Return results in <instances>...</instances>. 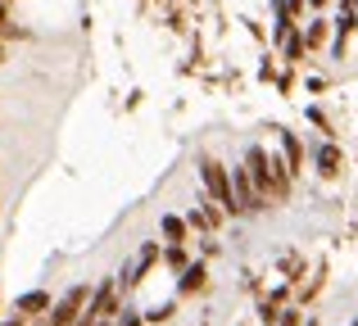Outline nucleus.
Returning a JSON list of instances; mask_svg holds the SVG:
<instances>
[{"label": "nucleus", "mask_w": 358, "mask_h": 326, "mask_svg": "<svg viewBox=\"0 0 358 326\" xmlns=\"http://www.w3.org/2000/svg\"><path fill=\"white\" fill-rule=\"evenodd\" d=\"M354 326H358V322H354Z\"/></svg>", "instance_id": "21"}, {"label": "nucleus", "mask_w": 358, "mask_h": 326, "mask_svg": "<svg viewBox=\"0 0 358 326\" xmlns=\"http://www.w3.org/2000/svg\"><path fill=\"white\" fill-rule=\"evenodd\" d=\"M50 295H45V290H27V295H18V299H14V313H18V318H41V313H50Z\"/></svg>", "instance_id": "6"}, {"label": "nucleus", "mask_w": 358, "mask_h": 326, "mask_svg": "<svg viewBox=\"0 0 358 326\" xmlns=\"http://www.w3.org/2000/svg\"><path fill=\"white\" fill-rule=\"evenodd\" d=\"M0 326H27V318H18V313H14V318H5Z\"/></svg>", "instance_id": "19"}, {"label": "nucleus", "mask_w": 358, "mask_h": 326, "mask_svg": "<svg viewBox=\"0 0 358 326\" xmlns=\"http://www.w3.org/2000/svg\"><path fill=\"white\" fill-rule=\"evenodd\" d=\"M200 181H204L209 200L218 204L222 213H236V204H231V181H227V168H222L218 159H204V163H200Z\"/></svg>", "instance_id": "2"}, {"label": "nucleus", "mask_w": 358, "mask_h": 326, "mask_svg": "<svg viewBox=\"0 0 358 326\" xmlns=\"http://www.w3.org/2000/svg\"><path fill=\"white\" fill-rule=\"evenodd\" d=\"M227 181H231V204H236V213L241 209H263V200H259V191H254L245 168H227Z\"/></svg>", "instance_id": "5"}, {"label": "nucleus", "mask_w": 358, "mask_h": 326, "mask_svg": "<svg viewBox=\"0 0 358 326\" xmlns=\"http://www.w3.org/2000/svg\"><path fill=\"white\" fill-rule=\"evenodd\" d=\"M281 145H286V172L299 177V172H304V145H299V136L295 132H281Z\"/></svg>", "instance_id": "8"}, {"label": "nucleus", "mask_w": 358, "mask_h": 326, "mask_svg": "<svg viewBox=\"0 0 358 326\" xmlns=\"http://www.w3.org/2000/svg\"><path fill=\"white\" fill-rule=\"evenodd\" d=\"M87 322H109V318H118V286L114 281H105L96 295L87 299V313H82Z\"/></svg>", "instance_id": "4"}, {"label": "nucleus", "mask_w": 358, "mask_h": 326, "mask_svg": "<svg viewBox=\"0 0 358 326\" xmlns=\"http://www.w3.org/2000/svg\"><path fill=\"white\" fill-rule=\"evenodd\" d=\"M164 258H168V267H177V272L186 267V249H182V245H173V249H168Z\"/></svg>", "instance_id": "14"}, {"label": "nucleus", "mask_w": 358, "mask_h": 326, "mask_svg": "<svg viewBox=\"0 0 358 326\" xmlns=\"http://www.w3.org/2000/svg\"><path fill=\"white\" fill-rule=\"evenodd\" d=\"M159 227H164V240H168V245H182V240H186V222L177 218V213H164V218H159Z\"/></svg>", "instance_id": "10"}, {"label": "nucleus", "mask_w": 358, "mask_h": 326, "mask_svg": "<svg viewBox=\"0 0 358 326\" xmlns=\"http://www.w3.org/2000/svg\"><path fill=\"white\" fill-rule=\"evenodd\" d=\"M245 172H250V181H254V191H259L263 204H268V195H272V200H286V186L272 177V163H268V150H263V145H250V154H245Z\"/></svg>", "instance_id": "1"}, {"label": "nucleus", "mask_w": 358, "mask_h": 326, "mask_svg": "<svg viewBox=\"0 0 358 326\" xmlns=\"http://www.w3.org/2000/svg\"><path fill=\"white\" fill-rule=\"evenodd\" d=\"M118 326H145V322H141V313H118Z\"/></svg>", "instance_id": "16"}, {"label": "nucleus", "mask_w": 358, "mask_h": 326, "mask_svg": "<svg viewBox=\"0 0 358 326\" xmlns=\"http://www.w3.org/2000/svg\"><path fill=\"white\" fill-rule=\"evenodd\" d=\"M277 322H281V326H299V313H295V309H290V313H281V318H277Z\"/></svg>", "instance_id": "18"}, {"label": "nucleus", "mask_w": 358, "mask_h": 326, "mask_svg": "<svg viewBox=\"0 0 358 326\" xmlns=\"http://www.w3.org/2000/svg\"><path fill=\"white\" fill-rule=\"evenodd\" d=\"M177 313V304H159V309H150V313H141V322H168Z\"/></svg>", "instance_id": "11"}, {"label": "nucleus", "mask_w": 358, "mask_h": 326, "mask_svg": "<svg viewBox=\"0 0 358 326\" xmlns=\"http://www.w3.org/2000/svg\"><path fill=\"white\" fill-rule=\"evenodd\" d=\"M5 54H9V50H5V41H0V64H5Z\"/></svg>", "instance_id": "20"}, {"label": "nucleus", "mask_w": 358, "mask_h": 326, "mask_svg": "<svg viewBox=\"0 0 358 326\" xmlns=\"http://www.w3.org/2000/svg\"><path fill=\"white\" fill-rule=\"evenodd\" d=\"M259 318L272 326V322H277V304H263V309H259Z\"/></svg>", "instance_id": "17"}, {"label": "nucleus", "mask_w": 358, "mask_h": 326, "mask_svg": "<svg viewBox=\"0 0 358 326\" xmlns=\"http://www.w3.org/2000/svg\"><path fill=\"white\" fill-rule=\"evenodd\" d=\"M177 290H182V295L204 290V263H186V267H182V281H177Z\"/></svg>", "instance_id": "9"}, {"label": "nucleus", "mask_w": 358, "mask_h": 326, "mask_svg": "<svg viewBox=\"0 0 358 326\" xmlns=\"http://www.w3.org/2000/svg\"><path fill=\"white\" fill-rule=\"evenodd\" d=\"M313 163H317V172H322V177H336V172H341V168H345V154L336 150L331 141H327V145H317Z\"/></svg>", "instance_id": "7"}, {"label": "nucleus", "mask_w": 358, "mask_h": 326, "mask_svg": "<svg viewBox=\"0 0 358 326\" xmlns=\"http://www.w3.org/2000/svg\"><path fill=\"white\" fill-rule=\"evenodd\" d=\"M322 36H327V23H308V32H304V50H308V45H322Z\"/></svg>", "instance_id": "13"}, {"label": "nucleus", "mask_w": 358, "mask_h": 326, "mask_svg": "<svg viewBox=\"0 0 358 326\" xmlns=\"http://www.w3.org/2000/svg\"><path fill=\"white\" fill-rule=\"evenodd\" d=\"M186 222V227H195V231H204V227H209V222H204V213L200 209H191V218H182Z\"/></svg>", "instance_id": "15"}, {"label": "nucleus", "mask_w": 358, "mask_h": 326, "mask_svg": "<svg viewBox=\"0 0 358 326\" xmlns=\"http://www.w3.org/2000/svg\"><path fill=\"white\" fill-rule=\"evenodd\" d=\"M87 299H91L87 286H73L59 304H50V313H45V318H50V326H78V318L87 313Z\"/></svg>", "instance_id": "3"}, {"label": "nucleus", "mask_w": 358, "mask_h": 326, "mask_svg": "<svg viewBox=\"0 0 358 326\" xmlns=\"http://www.w3.org/2000/svg\"><path fill=\"white\" fill-rule=\"evenodd\" d=\"M286 59H304V36H299V32L286 36Z\"/></svg>", "instance_id": "12"}]
</instances>
